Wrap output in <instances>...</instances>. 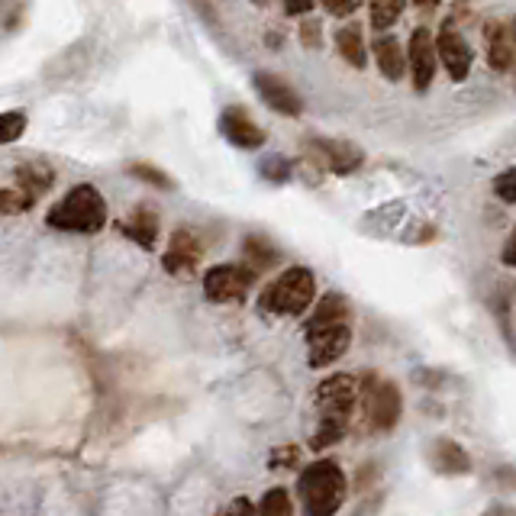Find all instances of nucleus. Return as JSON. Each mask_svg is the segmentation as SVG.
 <instances>
[{
	"instance_id": "nucleus-19",
	"label": "nucleus",
	"mask_w": 516,
	"mask_h": 516,
	"mask_svg": "<svg viewBox=\"0 0 516 516\" xmlns=\"http://www.w3.org/2000/svg\"><path fill=\"white\" fill-rule=\"evenodd\" d=\"M336 49L339 55L346 59L352 68H365L368 62V49H365V33H362V26H342V30L336 33Z\"/></svg>"
},
{
	"instance_id": "nucleus-20",
	"label": "nucleus",
	"mask_w": 516,
	"mask_h": 516,
	"mask_svg": "<svg viewBox=\"0 0 516 516\" xmlns=\"http://www.w3.org/2000/svg\"><path fill=\"white\" fill-rule=\"evenodd\" d=\"M242 249H246V265L255 271V275H262L265 268H271L278 262V249L271 246L265 236H246Z\"/></svg>"
},
{
	"instance_id": "nucleus-17",
	"label": "nucleus",
	"mask_w": 516,
	"mask_h": 516,
	"mask_svg": "<svg viewBox=\"0 0 516 516\" xmlns=\"http://www.w3.org/2000/svg\"><path fill=\"white\" fill-rule=\"evenodd\" d=\"M371 49H375V62H378L381 75L387 81H400V78L407 75L410 62L404 59V49H400V42L394 36H378Z\"/></svg>"
},
{
	"instance_id": "nucleus-18",
	"label": "nucleus",
	"mask_w": 516,
	"mask_h": 516,
	"mask_svg": "<svg viewBox=\"0 0 516 516\" xmlns=\"http://www.w3.org/2000/svg\"><path fill=\"white\" fill-rule=\"evenodd\" d=\"M13 181H17L20 188L30 191L33 197H42L55 184V171L46 162H26V165H20L17 171H13Z\"/></svg>"
},
{
	"instance_id": "nucleus-1",
	"label": "nucleus",
	"mask_w": 516,
	"mask_h": 516,
	"mask_svg": "<svg viewBox=\"0 0 516 516\" xmlns=\"http://www.w3.org/2000/svg\"><path fill=\"white\" fill-rule=\"evenodd\" d=\"M307 336V362L310 368H329L339 362L352 346V326H349V304L342 294L320 297L310 310V320L304 326Z\"/></svg>"
},
{
	"instance_id": "nucleus-2",
	"label": "nucleus",
	"mask_w": 516,
	"mask_h": 516,
	"mask_svg": "<svg viewBox=\"0 0 516 516\" xmlns=\"http://www.w3.org/2000/svg\"><path fill=\"white\" fill-rule=\"evenodd\" d=\"M358 400L362 397H358L355 375H329L317 387V394H313V404H317V426H313V436H310L313 452H326L346 439L349 426L355 420Z\"/></svg>"
},
{
	"instance_id": "nucleus-13",
	"label": "nucleus",
	"mask_w": 516,
	"mask_h": 516,
	"mask_svg": "<svg viewBox=\"0 0 516 516\" xmlns=\"http://www.w3.org/2000/svg\"><path fill=\"white\" fill-rule=\"evenodd\" d=\"M255 88L258 94H262L265 104L281 113V117H300L304 113V100H300V94L291 88L288 81H281L278 75H268V71H262V75H255Z\"/></svg>"
},
{
	"instance_id": "nucleus-32",
	"label": "nucleus",
	"mask_w": 516,
	"mask_h": 516,
	"mask_svg": "<svg viewBox=\"0 0 516 516\" xmlns=\"http://www.w3.org/2000/svg\"><path fill=\"white\" fill-rule=\"evenodd\" d=\"M313 4H317V0H284V10H288L291 17H304V13L313 10Z\"/></svg>"
},
{
	"instance_id": "nucleus-28",
	"label": "nucleus",
	"mask_w": 516,
	"mask_h": 516,
	"mask_svg": "<svg viewBox=\"0 0 516 516\" xmlns=\"http://www.w3.org/2000/svg\"><path fill=\"white\" fill-rule=\"evenodd\" d=\"M265 178L268 181H288L291 178V162L288 159H281V155H275V159H268L265 162Z\"/></svg>"
},
{
	"instance_id": "nucleus-15",
	"label": "nucleus",
	"mask_w": 516,
	"mask_h": 516,
	"mask_svg": "<svg viewBox=\"0 0 516 516\" xmlns=\"http://www.w3.org/2000/svg\"><path fill=\"white\" fill-rule=\"evenodd\" d=\"M123 236L133 239L136 246H142L146 252L155 249V242H159V213L149 210V207H136L129 217L123 220Z\"/></svg>"
},
{
	"instance_id": "nucleus-4",
	"label": "nucleus",
	"mask_w": 516,
	"mask_h": 516,
	"mask_svg": "<svg viewBox=\"0 0 516 516\" xmlns=\"http://www.w3.org/2000/svg\"><path fill=\"white\" fill-rule=\"evenodd\" d=\"M313 304H317V278L304 265L284 268L258 297V310L271 313V317H304L307 310H313Z\"/></svg>"
},
{
	"instance_id": "nucleus-22",
	"label": "nucleus",
	"mask_w": 516,
	"mask_h": 516,
	"mask_svg": "<svg viewBox=\"0 0 516 516\" xmlns=\"http://www.w3.org/2000/svg\"><path fill=\"white\" fill-rule=\"evenodd\" d=\"M39 197H33L26 188H20L17 181H10L4 191H0V210L7 213V217H17V213H23V210H30L33 204H36Z\"/></svg>"
},
{
	"instance_id": "nucleus-21",
	"label": "nucleus",
	"mask_w": 516,
	"mask_h": 516,
	"mask_svg": "<svg viewBox=\"0 0 516 516\" xmlns=\"http://www.w3.org/2000/svg\"><path fill=\"white\" fill-rule=\"evenodd\" d=\"M368 10H371V26H375L378 33H384L400 20L404 0H368Z\"/></svg>"
},
{
	"instance_id": "nucleus-27",
	"label": "nucleus",
	"mask_w": 516,
	"mask_h": 516,
	"mask_svg": "<svg viewBox=\"0 0 516 516\" xmlns=\"http://www.w3.org/2000/svg\"><path fill=\"white\" fill-rule=\"evenodd\" d=\"M300 39H304V46L310 49H320L323 46V23L317 20V17H310V20H304L300 23Z\"/></svg>"
},
{
	"instance_id": "nucleus-24",
	"label": "nucleus",
	"mask_w": 516,
	"mask_h": 516,
	"mask_svg": "<svg viewBox=\"0 0 516 516\" xmlns=\"http://www.w3.org/2000/svg\"><path fill=\"white\" fill-rule=\"evenodd\" d=\"M129 175L139 178V181H146V184H155L159 191H175V181H171L162 168H155V165H146V162H136V165H129Z\"/></svg>"
},
{
	"instance_id": "nucleus-8",
	"label": "nucleus",
	"mask_w": 516,
	"mask_h": 516,
	"mask_svg": "<svg viewBox=\"0 0 516 516\" xmlns=\"http://www.w3.org/2000/svg\"><path fill=\"white\" fill-rule=\"evenodd\" d=\"M407 62H410V75H413V91L426 94L429 84H433V78H436V39L426 26L410 33Z\"/></svg>"
},
{
	"instance_id": "nucleus-31",
	"label": "nucleus",
	"mask_w": 516,
	"mask_h": 516,
	"mask_svg": "<svg viewBox=\"0 0 516 516\" xmlns=\"http://www.w3.org/2000/svg\"><path fill=\"white\" fill-rule=\"evenodd\" d=\"M223 516H258V513H255V507H252V500H249V497H236Z\"/></svg>"
},
{
	"instance_id": "nucleus-3",
	"label": "nucleus",
	"mask_w": 516,
	"mask_h": 516,
	"mask_svg": "<svg viewBox=\"0 0 516 516\" xmlns=\"http://www.w3.org/2000/svg\"><path fill=\"white\" fill-rule=\"evenodd\" d=\"M349 497V481L333 458H317L297 478V500L304 516H336Z\"/></svg>"
},
{
	"instance_id": "nucleus-7",
	"label": "nucleus",
	"mask_w": 516,
	"mask_h": 516,
	"mask_svg": "<svg viewBox=\"0 0 516 516\" xmlns=\"http://www.w3.org/2000/svg\"><path fill=\"white\" fill-rule=\"evenodd\" d=\"M252 284H255V271L246 262H242V265L223 262V265L207 268L204 297L213 300V304H239V300L249 297Z\"/></svg>"
},
{
	"instance_id": "nucleus-5",
	"label": "nucleus",
	"mask_w": 516,
	"mask_h": 516,
	"mask_svg": "<svg viewBox=\"0 0 516 516\" xmlns=\"http://www.w3.org/2000/svg\"><path fill=\"white\" fill-rule=\"evenodd\" d=\"M46 223L52 229H62V233L91 236L107 226V204L94 184H78L46 213Z\"/></svg>"
},
{
	"instance_id": "nucleus-16",
	"label": "nucleus",
	"mask_w": 516,
	"mask_h": 516,
	"mask_svg": "<svg viewBox=\"0 0 516 516\" xmlns=\"http://www.w3.org/2000/svg\"><path fill=\"white\" fill-rule=\"evenodd\" d=\"M429 462L439 475H468L471 471V458L455 439H436L429 446Z\"/></svg>"
},
{
	"instance_id": "nucleus-14",
	"label": "nucleus",
	"mask_w": 516,
	"mask_h": 516,
	"mask_svg": "<svg viewBox=\"0 0 516 516\" xmlns=\"http://www.w3.org/2000/svg\"><path fill=\"white\" fill-rule=\"evenodd\" d=\"M310 149L323 162V168L333 171V175H352V171L362 168L365 162V155L358 152L352 142H342V139H313Z\"/></svg>"
},
{
	"instance_id": "nucleus-35",
	"label": "nucleus",
	"mask_w": 516,
	"mask_h": 516,
	"mask_svg": "<svg viewBox=\"0 0 516 516\" xmlns=\"http://www.w3.org/2000/svg\"><path fill=\"white\" fill-rule=\"evenodd\" d=\"M413 4H420V7H436L439 0H413Z\"/></svg>"
},
{
	"instance_id": "nucleus-10",
	"label": "nucleus",
	"mask_w": 516,
	"mask_h": 516,
	"mask_svg": "<svg viewBox=\"0 0 516 516\" xmlns=\"http://www.w3.org/2000/svg\"><path fill=\"white\" fill-rule=\"evenodd\" d=\"M436 49H439L442 68L449 71L452 81H465L471 75V62H475V55H471V46L465 42V36L455 33V26H442L439 36H436Z\"/></svg>"
},
{
	"instance_id": "nucleus-6",
	"label": "nucleus",
	"mask_w": 516,
	"mask_h": 516,
	"mask_svg": "<svg viewBox=\"0 0 516 516\" xmlns=\"http://www.w3.org/2000/svg\"><path fill=\"white\" fill-rule=\"evenodd\" d=\"M358 397H362V417L368 433H391L400 413H404V397H400L397 384L378 375H365L358 381Z\"/></svg>"
},
{
	"instance_id": "nucleus-11",
	"label": "nucleus",
	"mask_w": 516,
	"mask_h": 516,
	"mask_svg": "<svg viewBox=\"0 0 516 516\" xmlns=\"http://www.w3.org/2000/svg\"><path fill=\"white\" fill-rule=\"evenodd\" d=\"M487 65L494 71H510L516 62V20H494L484 30Z\"/></svg>"
},
{
	"instance_id": "nucleus-34",
	"label": "nucleus",
	"mask_w": 516,
	"mask_h": 516,
	"mask_svg": "<svg viewBox=\"0 0 516 516\" xmlns=\"http://www.w3.org/2000/svg\"><path fill=\"white\" fill-rule=\"evenodd\" d=\"M484 516H516V507H507V504H497V507H491Z\"/></svg>"
},
{
	"instance_id": "nucleus-25",
	"label": "nucleus",
	"mask_w": 516,
	"mask_h": 516,
	"mask_svg": "<svg viewBox=\"0 0 516 516\" xmlns=\"http://www.w3.org/2000/svg\"><path fill=\"white\" fill-rule=\"evenodd\" d=\"M23 129H26V113H20V110H10V113H4V117H0V142H17L20 136H23Z\"/></svg>"
},
{
	"instance_id": "nucleus-23",
	"label": "nucleus",
	"mask_w": 516,
	"mask_h": 516,
	"mask_svg": "<svg viewBox=\"0 0 516 516\" xmlns=\"http://www.w3.org/2000/svg\"><path fill=\"white\" fill-rule=\"evenodd\" d=\"M258 516H294V500L284 487H271L265 491L262 504H258Z\"/></svg>"
},
{
	"instance_id": "nucleus-33",
	"label": "nucleus",
	"mask_w": 516,
	"mask_h": 516,
	"mask_svg": "<svg viewBox=\"0 0 516 516\" xmlns=\"http://www.w3.org/2000/svg\"><path fill=\"white\" fill-rule=\"evenodd\" d=\"M500 258H504V265H507V268H516V229L510 233L507 246H504V255H500Z\"/></svg>"
},
{
	"instance_id": "nucleus-12",
	"label": "nucleus",
	"mask_w": 516,
	"mask_h": 516,
	"mask_svg": "<svg viewBox=\"0 0 516 516\" xmlns=\"http://www.w3.org/2000/svg\"><path fill=\"white\" fill-rule=\"evenodd\" d=\"M220 129H223V136L233 142L236 149H262L265 146V133H262V126L252 123L249 117V110L246 107H226L223 110V117H220Z\"/></svg>"
},
{
	"instance_id": "nucleus-29",
	"label": "nucleus",
	"mask_w": 516,
	"mask_h": 516,
	"mask_svg": "<svg viewBox=\"0 0 516 516\" xmlns=\"http://www.w3.org/2000/svg\"><path fill=\"white\" fill-rule=\"evenodd\" d=\"M320 4L326 7V13H333V17H352L362 0H320Z\"/></svg>"
},
{
	"instance_id": "nucleus-30",
	"label": "nucleus",
	"mask_w": 516,
	"mask_h": 516,
	"mask_svg": "<svg viewBox=\"0 0 516 516\" xmlns=\"http://www.w3.org/2000/svg\"><path fill=\"white\" fill-rule=\"evenodd\" d=\"M300 458V449L297 446H288V449H278L275 455H271V468H291L294 462Z\"/></svg>"
},
{
	"instance_id": "nucleus-9",
	"label": "nucleus",
	"mask_w": 516,
	"mask_h": 516,
	"mask_svg": "<svg viewBox=\"0 0 516 516\" xmlns=\"http://www.w3.org/2000/svg\"><path fill=\"white\" fill-rule=\"evenodd\" d=\"M200 255H204V246H200V239L191 233V229H175L171 239H168V249L162 255V265H165L168 275L188 278L197 271Z\"/></svg>"
},
{
	"instance_id": "nucleus-36",
	"label": "nucleus",
	"mask_w": 516,
	"mask_h": 516,
	"mask_svg": "<svg viewBox=\"0 0 516 516\" xmlns=\"http://www.w3.org/2000/svg\"><path fill=\"white\" fill-rule=\"evenodd\" d=\"M252 4H258V7H265V4H268V0H252Z\"/></svg>"
},
{
	"instance_id": "nucleus-26",
	"label": "nucleus",
	"mask_w": 516,
	"mask_h": 516,
	"mask_svg": "<svg viewBox=\"0 0 516 516\" xmlns=\"http://www.w3.org/2000/svg\"><path fill=\"white\" fill-rule=\"evenodd\" d=\"M494 194L504 200V204H516V168L500 171L494 178Z\"/></svg>"
}]
</instances>
